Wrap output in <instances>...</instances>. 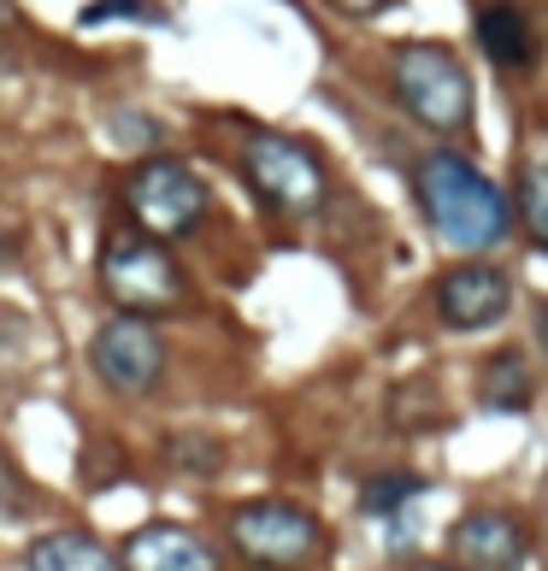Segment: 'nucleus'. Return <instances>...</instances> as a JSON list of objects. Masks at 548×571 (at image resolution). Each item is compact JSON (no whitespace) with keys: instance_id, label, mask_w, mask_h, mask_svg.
Masks as SVG:
<instances>
[{"instance_id":"1","label":"nucleus","mask_w":548,"mask_h":571,"mask_svg":"<svg viewBox=\"0 0 548 571\" xmlns=\"http://www.w3.org/2000/svg\"><path fill=\"white\" fill-rule=\"evenodd\" d=\"M413 195H419V213L431 218V230L460 254L495 248L513 224V201L460 153H425L413 165Z\"/></svg>"},{"instance_id":"2","label":"nucleus","mask_w":548,"mask_h":571,"mask_svg":"<svg viewBox=\"0 0 548 571\" xmlns=\"http://www.w3.org/2000/svg\"><path fill=\"white\" fill-rule=\"evenodd\" d=\"M100 289L118 313L136 319H160L178 313L190 301V283H183V266L171 259V248L148 230H112L100 241Z\"/></svg>"},{"instance_id":"3","label":"nucleus","mask_w":548,"mask_h":571,"mask_svg":"<svg viewBox=\"0 0 548 571\" xmlns=\"http://www.w3.org/2000/svg\"><path fill=\"white\" fill-rule=\"evenodd\" d=\"M389 83L413 125L437 136H460L472 125V77L442 42H401L389 54Z\"/></svg>"},{"instance_id":"4","label":"nucleus","mask_w":548,"mask_h":571,"mask_svg":"<svg viewBox=\"0 0 548 571\" xmlns=\"http://www.w3.org/2000/svg\"><path fill=\"white\" fill-rule=\"evenodd\" d=\"M243 171L278 218H313L324 195H331V177H324V160L307 142L283 130H254L243 148Z\"/></svg>"},{"instance_id":"5","label":"nucleus","mask_w":548,"mask_h":571,"mask_svg":"<svg viewBox=\"0 0 548 571\" xmlns=\"http://www.w3.org/2000/svg\"><path fill=\"white\" fill-rule=\"evenodd\" d=\"M230 542L260 571H301V565L319 560L324 530L296 500H243V507L230 513Z\"/></svg>"},{"instance_id":"6","label":"nucleus","mask_w":548,"mask_h":571,"mask_svg":"<svg viewBox=\"0 0 548 571\" xmlns=\"http://www.w3.org/2000/svg\"><path fill=\"white\" fill-rule=\"evenodd\" d=\"M207 183L195 177L183 160H142L130 171V183H125V206H130V218L142 224L148 236H190L201 218H207Z\"/></svg>"},{"instance_id":"7","label":"nucleus","mask_w":548,"mask_h":571,"mask_svg":"<svg viewBox=\"0 0 548 571\" xmlns=\"http://www.w3.org/2000/svg\"><path fill=\"white\" fill-rule=\"evenodd\" d=\"M89 366L112 395L125 401H142L165 384V336L153 331V319L136 313H112L100 331L89 336Z\"/></svg>"},{"instance_id":"8","label":"nucleus","mask_w":548,"mask_h":571,"mask_svg":"<svg viewBox=\"0 0 548 571\" xmlns=\"http://www.w3.org/2000/svg\"><path fill=\"white\" fill-rule=\"evenodd\" d=\"M513 313V277L490 259H460L437 277V319L449 331H490Z\"/></svg>"},{"instance_id":"9","label":"nucleus","mask_w":548,"mask_h":571,"mask_svg":"<svg viewBox=\"0 0 548 571\" xmlns=\"http://www.w3.org/2000/svg\"><path fill=\"white\" fill-rule=\"evenodd\" d=\"M449 553H454V565H466V571H519L525 565V530L513 513L472 507L449 530Z\"/></svg>"},{"instance_id":"10","label":"nucleus","mask_w":548,"mask_h":571,"mask_svg":"<svg viewBox=\"0 0 548 571\" xmlns=\"http://www.w3.org/2000/svg\"><path fill=\"white\" fill-rule=\"evenodd\" d=\"M118 565L125 571H218V553L190 525H142L125 536Z\"/></svg>"},{"instance_id":"11","label":"nucleus","mask_w":548,"mask_h":571,"mask_svg":"<svg viewBox=\"0 0 548 571\" xmlns=\"http://www.w3.org/2000/svg\"><path fill=\"white\" fill-rule=\"evenodd\" d=\"M472 30H477V47L490 54L495 72H530L542 60V36L519 0H477Z\"/></svg>"},{"instance_id":"12","label":"nucleus","mask_w":548,"mask_h":571,"mask_svg":"<svg viewBox=\"0 0 548 571\" xmlns=\"http://www.w3.org/2000/svg\"><path fill=\"white\" fill-rule=\"evenodd\" d=\"M24 571H118V560L89 530H47V536L30 542Z\"/></svg>"},{"instance_id":"13","label":"nucleus","mask_w":548,"mask_h":571,"mask_svg":"<svg viewBox=\"0 0 548 571\" xmlns=\"http://www.w3.org/2000/svg\"><path fill=\"white\" fill-rule=\"evenodd\" d=\"M484 401L490 407H507V412H525L530 407V371H525V359L519 354H495L490 366H484Z\"/></svg>"},{"instance_id":"14","label":"nucleus","mask_w":548,"mask_h":571,"mask_svg":"<svg viewBox=\"0 0 548 571\" xmlns=\"http://www.w3.org/2000/svg\"><path fill=\"white\" fill-rule=\"evenodd\" d=\"M513 206H519V224H525L530 248L548 254V160L525 165V177H519V195H513Z\"/></svg>"},{"instance_id":"15","label":"nucleus","mask_w":548,"mask_h":571,"mask_svg":"<svg viewBox=\"0 0 548 571\" xmlns=\"http://www.w3.org/2000/svg\"><path fill=\"white\" fill-rule=\"evenodd\" d=\"M165 460L178 465V472H218L225 465V448H218L213 437H195V430H171L165 437Z\"/></svg>"},{"instance_id":"16","label":"nucleus","mask_w":548,"mask_h":571,"mask_svg":"<svg viewBox=\"0 0 548 571\" xmlns=\"http://www.w3.org/2000/svg\"><path fill=\"white\" fill-rule=\"evenodd\" d=\"M112 19H165L153 0H95V7H83V24H112Z\"/></svg>"},{"instance_id":"17","label":"nucleus","mask_w":548,"mask_h":571,"mask_svg":"<svg viewBox=\"0 0 548 571\" xmlns=\"http://www.w3.org/2000/svg\"><path fill=\"white\" fill-rule=\"evenodd\" d=\"M419 489H425L419 477H378L359 500H366V513H389V507H401V500H413Z\"/></svg>"},{"instance_id":"18","label":"nucleus","mask_w":548,"mask_h":571,"mask_svg":"<svg viewBox=\"0 0 548 571\" xmlns=\"http://www.w3.org/2000/svg\"><path fill=\"white\" fill-rule=\"evenodd\" d=\"M336 12H348V19H372V12H384L389 0H331Z\"/></svg>"},{"instance_id":"19","label":"nucleus","mask_w":548,"mask_h":571,"mask_svg":"<svg viewBox=\"0 0 548 571\" xmlns=\"http://www.w3.org/2000/svg\"><path fill=\"white\" fill-rule=\"evenodd\" d=\"M431 571H454V565H431Z\"/></svg>"}]
</instances>
